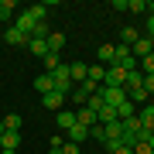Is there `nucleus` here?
Returning a JSON list of instances; mask_svg holds the SVG:
<instances>
[{
	"label": "nucleus",
	"instance_id": "f257e3e1",
	"mask_svg": "<svg viewBox=\"0 0 154 154\" xmlns=\"http://www.w3.org/2000/svg\"><path fill=\"white\" fill-rule=\"evenodd\" d=\"M99 96H103L106 106H120L123 99H127V89L123 86H99Z\"/></svg>",
	"mask_w": 154,
	"mask_h": 154
},
{
	"label": "nucleus",
	"instance_id": "f03ea898",
	"mask_svg": "<svg viewBox=\"0 0 154 154\" xmlns=\"http://www.w3.org/2000/svg\"><path fill=\"white\" fill-rule=\"evenodd\" d=\"M34 24H38V21H34V14H31V11H21V14H17V21H14V28L21 31V34H28V38H31Z\"/></svg>",
	"mask_w": 154,
	"mask_h": 154
},
{
	"label": "nucleus",
	"instance_id": "7ed1b4c3",
	"mask_svg": "<svg viewBox=\"0 0 154 154\" xmlns=\"http://www.w3.org/2000/svg\"><path fill=\"white\" fill-rule=\"evenodd\" d=\"M86 75H89V65H86V62H72V65H69V79H72V86L86 82Z\"/></svg>",
	"mask_w": 154,
	"mask_h": 154
},
{
	"label": "nucleus",
	"instance_id": "20e7f679",
	"mask_svg": "<svg viewBox=\"0 0 154 154\" xmlns=\"http://www.w3.org/2000/svg\"><path fill=\"white\" fill-rule=\"evenodd\" d=\"M21 147V130H4L0 137V151H17Z\"/></svg>",
	"mask_w": 154,
	"mask_h": 154
},
{
	"label": "nucleus",
	"instance_id": "39448f33",
	"mask_svg": "<svg viewBox=\"0 0 154 154\" xmlns=\"http://www.w3.org/2000/svg\"><path fill=\"white\" fill-rule=\"evenodd\" d=\"M123 79H127V72L120 65H106V79H103V86H123Z\"/></svg>",
	"mask_w": 154,
	"mask_h": 154
},
{
	"label": "nucleus",
	"instance_id": "423d86ee",
	"mask_svg": "<svg viewBox=\"0 0 154 154\" xmlns=\"http://www.w3.org/2000/svg\"><path fill=\"white\" fill-rule=\"evenodd\" d=\"M62 103H65V96H62V93H55V89H51V93H45L41 96V106H45V110H62Z\"/></svg>",
	"mask_w": 154,
	"mask_h": 154
},
{
	"label": "nucleus",
	"instance_id": "0eeeda50",
	"mask_svg": "<svg viewBox=\"0 0 154 154\" xmlns=\"http://www.w3.org/2000/svg\"><path fill=\"white\" fill-rule=\"evenodd\" d=\"M34 89H38L41 96H45V93H51V89H55V75H51V72H41V75L34 79Z\"/></svg>",
	"mask_w": 154,
	"mask_h": 154
},
{
	"label": "nucleus",
	"instance_id": "6e6552de",
	"mask_svg": "<svg viewBox=\"0 0 154 154\" xmlns=\"http://www.w3.org/2000/svg\"><path fill=\"white\" fill-rule=\"evenodd\" d=\"M116 110V120H130V116H137V103H130V99H123L120 106H113Z\"/></svg>",
	"mask_w": 154,
	"mask_h": 154
},
{
	"label": "nucleus",
	"instance_id": "1a4fd4ad",
	"mask_svg": "<svg viewBox=\"0 0 154 154\" xmlns=\"http://www.w3.org/2000/svg\"><path fill=\"white\" fill-rule=\"evenodd\" d=\"M45 45H48V51H51V55H58V51L65 48V34H62V31H51Z\"/></svg>",
	"mask_w": 154,
	"mask_h": 154
},
{
	"label": "nucleus",
	"instance_id": "9d476101",
	"mask_svg": "<svg viewBox=\"0 0 154 154\" xmlns=\"http://www.w3.org/2000/svg\"><path fill=\"white\" fill-rule=\"evenodd\" d=\"M86 137H89V127H82L79 120H75V127H72V130L65 134V140H72V144H82Z\"/></svg>",
	"mask_w": 154,
	"mask_h": 154
},
{
	"label": "nucleus",
	"instance_id": "9b49d317",
	"mask_svg": "<svg viewBox=\"0 0 154 154\" xmlns=\"http://www.w3.org/2000/svg\"><path fill=\"white\" fill-rule=\"evenodd\" d=\"M55 123H58V127H62V130H65V134H69V130H72V127H75V113H69V110H58V113H55Z\"/></svg>",
	"mask_w": 154,
	"mask_h": 154
},
{
	"label": "nucleus",
	"instance_id": "f8f14e48",
	"mask_svg": "<svg viewBox=\"0 0 154 154\" xmlns=\"http://www.w3.org/2000/svg\"><path fill=\"white\" fill-rule=\"evenodd\" d=\"M137 120H140V127H144V130H151V134H154V103H147V106H144Z\"/></svg>",
	"mask_w": 154,
	"mask_h": 154
},
{
	"label": "nucleus",
	"instance_id": "ddd939ff",
	"mask_svg": "<svg viewBox=\"0 0 154 154\" xmlns=\"http://www.w3.org/2000/svg\"><path fill=\"white\" fill-rule=\"evenodd\" d=\"M113 140H123V123L120 120L106 123V144H113Z\"/></svg>",
	"mask_w": 154,
	"mask_h": 154
},
{
	"label": "nucleus",
	"instance_id": "4468645a",
	"mask_svg": "<svg viewBox=\"0 0 154 154\" xmlns=\"http://www.w3.org/2000/svg\"><path fill=\"white\" fill-rule=\"evenodd\" d=\"M28 51H31L34 58H45V55H48V45L38 41V38H28Z\"/></svg>",
	"mask_w": 154,
	"mask_h": 154
},
{
	"label": "nucleus",
	"instance_id": "2eb2a0df",
	"mask_svg": "<svg viewBox=\"0 0 154 154\" xmlns=\"http://www.w3.org/2000/svg\"><path fill=\"white\" fill-rule=\"evenodd\" d=\"M4 41H7V45H28V34H21L17 28H7V31H4Z\"/></svg>",
	"mask_w": 154,
	"mask_h": 154
},
{
	"label": "nucleus",
	"instance_id": "dca6fc26",
	"mask_svg": "<svg viewBox=\"0 0 154 154\" xmlns=\"http://www.w3.org/2000/svg\"><path fill=\"white\" fill-rule=\"evenodd\" d=\"M75 120L82 123V127H93V123H99V120H96V113H93V110H86V106H79V110H75Z\"/></svg>",
	"mask_w": 154,
	"mask_h": 154
},
{
	"label": "nucleus",
	"instance_id": "f3484780",
	"mask_svg": "<svg viewBox=\"0 0 154 154\" xmlns=\"http://www.w3.org/2000/svg\"><path fill=\"white\" fill-rule=\"evenodd\" d=\"M137 38H140L137 28H123V31H120V45H127V48H134V45H137Z\"/></svg>",
	"mask_w": 154,
	"mask_h": 154
},
{
	"label": "nucleus",
	"instance_id": "a211bd4d",
	"mask_svg": "<svg viewBox=\"0 0 154 154\" xmlns=\"http://www.w3.org/2000/svg\"><path fill=\"white\" fill-rule=\"evenodd\" d=\"M4 127H7V130H21V127H24V116L21 113H7L4 116Z\"/></svg>",
	"mask_w": 154,
	"mask_h": 154
},
{
	"label": "nucleus",
	"instance_id": "6ab92c4d",
	"mask_svg": "<svg viewBox=\"0 0 154 154\" xmlns=\"http://www.w3.org/2000/svg\"><path fill=\"white\" fill-rule=\"evenodd\" d=\"M86 79H93L96 86H103V79H106V65H89V75Z\"/></svg>",
	"mask_w": 154,
	"mask_h": 154
},
{
	"label": "nucleus",
	"instance_id": "aec40b11",
	"mask_svg": "<svg viewBox=\"0 0 154 154\" xmlns=\"http://www.w3.org/2000/svg\"><path fill=\"white\" fill-rule=\"evenodd\" d=\"M113 58H116V45H99V62H110L113 65Z\"/></svg>",
	"mask_w": 154,
	"mask_h": 154
},
{
	"label": "nucleus",
	"instance_id": "412c9836",
	"mask_svg": "<svg viewBox=\"0 0 154 154\" xmlns=\"http://www.w3.org/2000/svg\"><path fill=\"white\" fill-rule=\"evenodd\" d=\"M96 120L103 123V127H106V123H113V120H116V110H113V106H103V110L96 113Z\"/></svg>",
	"mask_w": 154,
	"mask_h": 154
},
{
	"label": "nucleus",
	"instance_id": "4be33fe9",
	"mask_svg": "<svg viewBox=\"0 0 154 154\" xmlns=\"http://www.w3.org/2000/svg\"><path fill=\"white\" fill-rule=\"evenodd\" d=\"M103 106H106V103H103V96H99V93H93V96L86 99V110H93V113H99Z\"/></svg>",
	"mask_w": 154,
	"mask_h": 154
},
{
	"label": "nucleus",
	"instance_id": "5701e85b",
	"mask_svg": "<svg viewBox=\"0 0 154 154\" xmlns=\"http://www.w3.org/2000/svg\"><path fill=\"white\" fill-rule=\"evenodd\" d=\"M14 11H17V4H14V0H0V21H7Z\"/></svg>",
	"mask_w": 154,
	"mask_h": 154
},
{
	"label": "nucleus",
	"instance_id": "b1692460",
	"mask_svg": "<svg viewBox=\"0 0 154 154\" xmlns=\"http://www.w3.org/2000/svg\"><path fill=\"white\" fill-rule=\"evenodd\" d=\"M89 137H93V140H103V144H106V127H103V123H93V127H89Z\"/></svg>",
	"mask_w": 154,
	"mask_h": 154
},
{
	"label": "nucleus",
	"instance_id": "393cba45",
	"mask_svg": "<svg viewBox=\"0 0 154 154\" xmlns=\"http://www.w3.org/2000/svg\"><path fill=\"white\" fill-rule=\"evenodd\" d=\"M41 62H45V69H48V72H55V69L62 65V58H58V55H51V51H48V55H45Z\"/></svg>",
	"mask_w": 154,
	"mask_h": 154
},
{
	"label": "nucleus",
	"instance_id": "a878e982",
	"mask_svg": "<svg viewBox=\"0 0 154 154\" xmlns=\"http://www.w3.org/2000/svg\"><path fill=\"white\" fill-rule=\"evenodd\" d=\"M127 11L140 14V11H147V4H144V0H127Z\"/></svg>",
	"mask_w": 154,
	"mask_h": 154
},
{
	"label": "nucleus",
	"instance_id": "bb28decb",
	"mask_svg": "<svg viewBox=\"0 0 154 154\" xmlns=\"http://www.w3.org/2000/svg\"><path fill=\"white\" fill-rule=\"evenodd\" d=\"M62 154H82V147L72 144V140H65V144H62Z\"/></svg>",
	"mask_w": 154,
	"mask_h": 154
},
{
	"label": "nucleus",
	"instance_id": "cd10ccee",
	"mask_svg": "<svg viewBox=\"0 0 154 154\" xmlns=\"http://www.w3.org/2000/svg\"><path fill=\"white\" fill-rule=\"evenodd\" d=\"M123 58H130V48H127V45H116V58L113 62H123Z\"/></svg>",
	"mask_w": 154,
	"mask_h": 154
},
{
	"label": "nucleus",
	"instance_id": "c85d7f7f",
	"mask_svg": "<svg viewBox=\"0 0 154 154\" xmlns=\"http://www.w3.org/2000/svg\"><path fill=\"white\" fill-rule=\"evenodd\" d=\"M62 144H65V137H62V134H55V137H51V151H62Z\"/></svg>",
	"mask_w": 154,
	"mask_h": 154
},
{
	"label": "nucleus",
	"instance_id": "c756f323",
	"mask_svg": "<svg viewBox=\"0 0 154 154\" xmlns=\"http://www.w3.org/2000/svg\"><path fill=\"white\" fill-rule=\"evenodd\" d=\"M144 93H154V75H144Z\"/></svg>",
	"mask_w": 154,
	"mask_h": 154
},
{
	"label": "nucleus",
	"instance_id": "7c9ffc66",
	"mask_svg": "<svg viewBox=\"0 0 154 154\" xmlns=\"http://www.w3.org/2000/svg\"><path fill=\"white\" fill-rule=\"evenodd\" d=\"M134 154H154V151H151V144H137V147H134Z\"/></svg>",
	"mask_w": 154,
	"mask_h": 154
},
{
	"label": "nucleus",
	"instance_id": "2f4dec72",
	"mask_svg": "<svg viewBox=\"0 0 154 154\" xmlns=\"http://www.w3.org/2000/svg\"><path fill=\"white\" fill-rule=\"evenodd\" d=\"M147 14H154V0H151V4H147Z\"/></svg>",
	"mask_w": 154,
	"mask_h": 154
},
{
	"label": "nucleus",
	"instance_id": "473e14b6",
	"mask_svg": "<svg viewBox=\"0 0 154 154\" xmlns=\"http://www.w3.org/2000/svg\"><path fill=\"white\" fill-rule=\"evenodd\" d=\"M4 130H7V127H4V120H0V137H4Z\"/></svg>",
	"mask_w": 154,
	"mask_h": 154
},
{
	"label": "nucleus",
	"instance_id": "72a5a7b5",
	"mask_svg": "<svg viewBox=\"0 0 154 154\" xmlns=\"http://www.w3.org/2000/svg\"><path fill=\"white\" fill-rule=\"evenodd\" d=\"M147 144H151V151H154V134H151V140H147Z\"/></svg>",
	"mask_w": 154,
	"mask_h": 154
},
{
	"label": "nucleus",
	"instance_id": "f704fd0d",
	"mask_svg": "<svg viewBox=\"0 0 154 154\" xmlns=\"http://www.w3.org/2000/svg\"><path fill=\"white\" fill-rule=\"evenodd\" d=\"M0 154H17V151H0Z\"/></svg>",
	"mask_w": 154,
	"mask_h": 154
},
{
	"label": "nucleus",
	"instance_id": "c9c22d12",
	"mask_svg": "<svg viewBox=\"0 0 154 154\" xmlns=\"http://www.w3.org/2000/svg\"><path fill=\"white\" fill-rule=\"evenodd\" d=\"M151 55H154V38H151Z\"/></svg>",
	"mask_w": 154,
	"mask_h": 154
}]
</instances>
